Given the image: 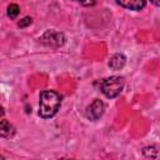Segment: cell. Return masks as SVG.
I'll use <instances>...</instances> for the list:
<instances>
[{"instance_id": "obj_7", "label": "cell", "mask_w": 160, "mask_h": 160, "mask_svg": "<svg viewBox=\"0 0 160 160\" xmlns=\"http://www.w3.org/2000/svg\"><path fill=\"white\" fill-rule=\"evenodd\" d=\"M15 130L14 126L6 121V120H0V136L1 138H11L14 135Z\"/></svg>"}, {"instance_id": "obj_1", "label": "cell", "mask_w": 160, "mask_h": 160, "mask_svg": "<svg viewBox=\"0 0 160 160\" xmlns=\"http://www.w3.org/2000/svg\"><path fill=\"white\" fill-rule=\"evenodd\" d=\"M61 104V96L54 90H44L39 98V115L42 119L52 118Z\"/></svg>"}, {"instance_id": "obj_4", "label": "cell", "mask_w": 160, "mask_h": 160, "mask_svg": "<svg viewBox=\"0 0 160 160\" xmlns=\"http://www.w3.org/2000/svg\"><path fill=\"white\" fill-rule=\"evenodd\" d=\"M104 109H105V105L101 100L99 99H95L85 110V116L86 119L91 120V121H95L98 120L99 118H101V115L104 114Z\"/></svg>"}, {"instance_id": "obj_11", "label": "cell", "mask_w": 160, "mask_h": 160, "mask_svg": "<svg viewBox=\"0 0 160 160\" xmlns=\"http://www.w3.org/2000/svg\"><path fill=\"white\" fill-rule=\"evenodd\" d=\"M74 1L80 2L82 6H91V5L95 4V0H74Z\"/></svg>"}, {"instance_id": "obj_13", "label": "cell", "mask_w": 160, "mask_h": 160, "mask_svg": "<svg viewBox=\"0 0 160 160\" xmlns=\"http://www.w3.org/2000/svg\"><path fill=\"white\" fill-rule=\"evenodd\" d=\"M2 114H4V111H2V108L0 106V116H2Z\"/></svg>"}, {"instance_id": "obj_12", "label": "cell", "mask_w": 160, "mask_h": 160, "mask_svg": "<svg viewBox=\"0 0 160 160\" xmlns=\"http://www.w3.org/2000/svg\"><path fill=\"white\" fill-rule=\"evenodd\" d=\"M150 1H151L155 6H159V5H160V0H150Z\"/></svg>"}, {"instance_id": "obj_2", "label": "cell", "mask_w": 160, "mask_h": 160, "mask_svg": "<svg viewBox=\"0 0 160 160\" xmlns=\"http://www.w3.org/2000/svg\"><path fill=\"white\" fill-rule=\"evenodd\" d=\"M124 84H125V81H124L122 76H110V78L102 80L100 89H101V92L106 98L112 99V98H116L122 91Z\"/></svg>"}, {"instance_id": "obj_9", "label": "cell", "mask_w": 160, "mask_h": 160, "mask_svg": "<svg viewBox=\"0 0 160 160\" xmlns=\"http://www.w3.org/2000/svg\"><path fill=\"white\" fill-rule=\"evenodd\" d=\"M158 148L156 146H146L142 149V154L146 156V158H151V159H156L158 158Z\"/></svg>"}, {"instance_id": "obj_8", "label": "cell", "mask_w": 160, "mask_h": 160, "mask_svg": "<svg viewBox=\"0 0 160 160\" xmlns=\"http://www.w3.org/2000/svg\"><path fill=\"white\" fill-rule=\"evenodd\" d=\"M19 12H20V8L16 4H10L8 6V18H10L11 20H15L18 18Z\"/></svg>"}, {"instance_id": "obj_3", "label": "cell", "mask_w": 160, "mask_h": 160, "mask_svg": "<svg viewBox=\"0 0 160 160\" xmlns=\"http://www.w3.org/2000/svg\"><path fill=\"white\" fill-rule=\"evenodd\" d=\"M65 40H66L65 35L56 30H46L39 39V41L42 45L50 48H60L65 44Z\"/></svg>"}, {"instance_id": "obj_5", "label": "cell", "mask_w": 160, "mask_h": 160, "mask_svg": "<svg viewBox=\"0 0 160 160\" xmlns=\"http://www.w3.org/2000/svg\"><path fill=\"white\" fill-rule=\"evenodd\" d=\"M116 2L129 10L140 11L146 6V0H116Z\"/></svg>"}, {"instance_id": "obj_10", "label": "cell", "mask_w": 160, "mask_h": 160, "mask_svg": "<svg viewBox=\"0 0 160 160\" xmlns=\"http://www.w3.org/2000/svg\"><path fill=\"white\" fill-rule=\"evenodd\" d=\"M31 22H32V19L29 18V16H26V18L21 19V20L18 22V26H19V28H26V26H29Z\"/></svg>"}, {"instance_id": "obj_6", "label": "cell", "mask_w": 160, "mask_h": 160, "mask_svg": "<svg viewBox=\"0 0 160 160\" xmlns=\"http://www.w3.org/2000/svg\"><path fill=\"white\" fill-rule=\"evenodd\" d=\"M125 64H126V56L120 52L114 54L109 60V68L112 70H120L125 66Z\"/></svg>"}, {"instance_id": "obj_14", "label": "cell", "mask_w": 160, "mask_h": 160, "mask_svg": "<svg viewBox=\"0 0 160 160\" xmlns=\"http://www.w3.org/2000/svg\"><path fill=\"white\" fill-rule=\"evenodd\" d=\"M0 159H4V156H2V155H0Z\"/></svg>"}]
</instances>
